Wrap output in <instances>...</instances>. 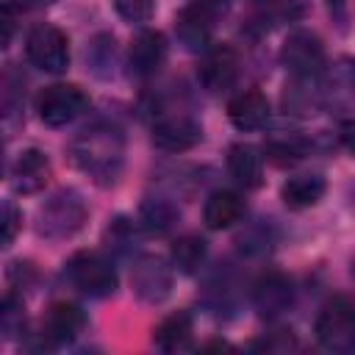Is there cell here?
I'll return each mask as SVG.
<instances>
[{
    "label": "cell",
    "instance_id": "cell-1",
    "mask_svg": "<svg viewBox=\"0 0 355 355\" xmlns=\"http://www.w3.org/2000/svg\"><path fill=\"white\" fill-rule=\"evenodd\" d=\"M69 158L97 186H114L125 164V136L114 125H89L72 139Z\"/></svg>",
    "mask_w": 355,
    "mask_h": 355
},
{
    "label": "cell",
    "instance_id": "cell-2",
    "mask_svg": "<svg viewBox=\"0 0 355 355\" xmlns=\"http://www.w3.org/2000/svg\"><path fill=\"white\" fill-rule=\"evenodd\" d=\"M86 219H89V208L83 197L75 189H61L36 211V233L42 239L61 241L75 236Z\"/></svg>",
    "mask_w": 355,
    "mask_h": 355
},
{
    "label": "cell",
    "instance_id": "cell-3",
    "mask_svg": "<svg viewBox=\"0 0 355 355\" xmlns=\"http://www.w3.org/2000/svg\"><path fill=\"white\" fill-rule=\"evenodd\" d=\"M64 275L80 294L94 297V300L111 297L116 291V272H114L111 261L100 252H89V250L75 252L64 263Z\"/></svg>",
    "mask_w": 355,
    "mask_h": 355
},
{
    "label": "cell",
    "instance_id": "cell-4",
    "mask_svg": "<svg viewBox=\"0 0 355 355\" xmlns=\"http://www.w3.org/2000/svg\"><path fill=\"white\" fill-rule=\"evenodd\" d=\"M225 8H227V0H189L175 17L178 42L191 53L205 50L211 44L214 25L225 14Z\"/></svg>",
    "mask_w": 355,
    "mask_h": 355
},
{
    "label": "cell",
    "instance_id": "cell-5",
    "mask_svg": "<svg viewBox=\"0 0 355 355\" xmlns=\"http://www.w3.org/2000/svg\"><path fill=\"white\" fill-rule=\"evenodd\" d=\"M316 341L327 352H352L355 349V311L344 294H336L324 302L316 316Z\"/></svg>",
    "mask_w": 355,
    "mask_h": 355
},
{
    "label": "cell",
    "instance_id": "cell-6",
    "mask_svg": "<svg viewBox=\"0 0 355 355\" xmlns=\"http://www.w3.org/2000/svg\"><path fill=\"white\" fill-rule=\"evenodd\" d=\"M25 53L33 67H39L42 72H50V75L67 72V67H69V39L61 28H55L50 22H39L31 28Z\"/></svg>",
    "mask_w": 355,
    "mask_h": 355
},
{
    "label": "cell",
    "instance_id": "cell-7",
    "mask_svg": "<svg viewBox=\"0 0 355 355\" xmlns=\"http://www.w3.org/2000/svg\"><path fill=\"white\" fill-rule=\"evenodd\" d=\"M89 108V97L75 83H53L36 94V114L44 125L61 128Z\"/></svg>",
    "mask_w": 355,
    "mask_h": 355
},
{
    "label": "cell",
    "instance_id": "cell-8",
    "mask_svg": "<svg viewBox=\"0 0 355 355\" xmlns=\"http://www.w3.org/2000/svg\"><path fill=\"white\" fill-rule=\"evenodd\" d=\"M280 61L291 75H319L324 67V44L313 31L297 28L286 36Z\"/></svg>",
    "mask_w": 355,
    "mask_h": 355
},
{
    "label": "cell",
    "instance_id": "cell-9",
    "mask_svg": "<svg viewBox=\"0 0 355 355\" xmlns=\"http://www.w3.org/2000/svg\"><path fill=\"white\" fill-rule=\"evenodd\" d=\"M239 69H241V61H239V53L230 44H208L202 50L197 78H200L205 92L219 94V92H227L236 83Z\"/></svg>",
    "mask_w": 355,
    "mask_h": 355
},
{
    "label": "cell",
    "instance_id": "cell-10",
    "mask_svg": "<svg viewBox=\"0 0 355 355\" xmlns=\"http://www.w3.org/2000/svg\"><path fill=\"white\" fill-rule=\"evenodd\" d=\"M83 327H86V313L80 311V305L58 300L44 311L39 338L44 347H64L72 344L83 333Z\"/></svg>",
    "mask_w": 355,
    "mask_h": 355
},
{
    "label": "cell",
    "instance_id": "cell-11",
    "mask_svg": "<svg viewBox=\"0 0 355 355\" xmlns=\"http://www.w3.org/2000/svg\"><path fill=\"white\" fill-rule=\"evenodd\" d=\"M130 288L141 302L158 305L172 291V269L158 255H141L130 272Z\"/></svg>",
    "mask_w": 355,
    "mask_h": 355
},
{
    "label": "cell",
    "instance_id": "cell-12",
    "mask_svg": "<svg viewBox=\"0 0 355 355\" xmlns=\"http://www.w3.org/2000/svg\"><path fill=\"white\" fill-rule=\"evenodd\" d=\"M166 61V39L161 31L144 28L133 36L130 47H128V72L139 80L153 78Z\"/></svg>",
    "mask_w": 355,
    "mask_h": 355
},
{
    "label": "cell",
    "instance_id": "cell-13",
    "mask_svg": "<svg viewBox=\"0 0 355 355\" xmlns=\"http://www.w3.org/2000/svg\"><path fill=\"white\" fill-rule=\"evenodd\" d=\"M202 139V128L189 114H169L153 125V144L164 153H186L197 147Z\"/></svg>",
    "mask_w": 355,
    "mask_h": 355
},
{
    "label": "cell",
    "instance_id": "cell-14",
    "mask_svg": "<svg viewBox=\"0 0 355 355\" xmlns=\"http://www.w3.org/2000/svg\"><path fill=\"white\" fill-rule=\"evenodd\" d=\"M294 302V286L283 272H266L252 286V305L261 319L283 316Z\"/></svg>",
    "mask_w": 355,
    "mask_h": 355
},
{
    "label": "cell",
    "instance_id": "cell-15",
    "mask_svg": "<svg viewBox=\"0 0 355 355\" xmlns=\"http://www.w3.org/2000/svg\"><path fill=\"white\" fill-rule=\"evenodd\" d=\"M50 158L31 147L25 153H19V158L14 161V169H11V186L17 194H36L47 186L50 180Z\"/></svg>",
    "mask_w": 355,
    "mask_h": 355
},
{
    "label": "cell",
    "instance_id": "cell-16",
    "mask_svg": "<svg viewBox=\"0 0 355 355\" xmlns=\"http://www.w3.org/2000/svg\"><path fill=\"white\" fill-rule=\"evenodd\" d=\"M324 103V86L319 75H291V83H286L283 92V108L286 114L311 116Z\"/></svg>",
    "mask_w": 355,
    "mask_h": 355
},
{
    "label": "cell",
    "instance_id": "cell-17",
    "mask_svg": "<svg viewBox=\"0 0 355 355\" xmlns=\"http://www.w3.org/2000/svg\"><path fill=\"white\" fill-rule=\"evenodd\" d=\"M227 116H230L233 128H239V130H261L269 119V100L258 89L239 92L227 103Z\"/></svg>",
    "mask_w": 355,
    "mask_h": 355
},
{
    "label": "cell",
    "instance_id": "cell-18",
    "mask_svg": "<svg viewBox=\"0 0 355 355\" xmlns=\"http://www.w3.org/2000/svg\"><path fill=\"white\" fill-rule=\"evenodd\" d=\"M241 214H244V200L230 189L211 191L205 205H202V222L211 230H222V227L236 225L241 219Z\"/></svg>",
    "mask_w": 355,
    "mask_h": 355
},
{
    "label": "cell",
    "instance_id": "cell-19",
    "mask_svg": "<svg viewBox=\"0 0 355 355\" xmlns=\"http://www.w3.org/2000/svg\"><path fill=\"white\" fill-rule=\"evenodd\" d=\"M227 172L244 189H258L263 183V158L250 144H233L227 150Z\"/></svg>",
    "mask_w": 355,
    "mask_h": 355
},
{
    "label": "cell",
    "instance_id": "cell-20",
    "mask_svg": "<svg viewBox=\"0 0 355 355\" xmlns=\"http://www.w3.org/2000/svg\"><path fill=\"white\" fill-rule=\"evenodd\" d=\"M324 191H327V183L322 175H294L283 183L280 200L286 202V208L302 211V208L316 205L324 197Z\"/></svg>",
    "mask_w": 355,
    "mask_h": 355
},
{
    "label": "cell",
    "instance_id": "cell-21",
    "mask_svg": "<svg viewBox=\"0 0 355 355\" xmlns=\"http://www.w3.org/2000/svg\"><path fill=\"white\" fill-rule=\"evenodd\" d=\"M191 330H194L191 313L189 311H175V313H169L158 322V327L153 330V341L164 352H178V349L189 347Z\"/></svg>",
    "mask_w": 355,
    "mask_h": 355
},
{
    "label": "cell",
    "instance_id": "cell-22",
    "mask_svg": "<svg viewBox=\"0 0 355 355\" xmlns=\"http://www.w3.org/2000/svg\"><path fill=\"white\" fill-rule=\"evenodd\" d=\"M308 150H313V141L302 133H286V130H277L272 133L266 141H263V153L272 164L277 166H286V164H294L300 158L308 155Z\"/></svg>",
    "mask_w": 355,
    "mask_h": 355
},
{
    "label": "cell",
    "instance_id": "cell-23",
    "mask_svg": "<svg viewBox=\"0 0 355 355\" xmlns=\"http://www.w3.org/2000/svg\"><path fill=\"white\" fill-rule=\"evenodd\" d=\"M178 219H180V211L164 197H150L139 208V225L147 227L150 233H158V236L169 233L178 225Z\"/></svg>",
    "mask_w": 355,
    "mask_h": 355
},
{
    "label": "cell",
    "instance_id": "cell-24",
    "mask_svg": "<svg viewBox=\"0 0 355 355\" xmlns=\"http://www.w3.org/2000/svg\"><path fill=\"white\" fill-rule=\"evenodd\" d=\"M86 67L92 69L94 78H111L116 67V42L111 33H97L86 44Z\"/></svg>",
    "mask_w": 355,
    "mask_h": 355
},
{
    "label": "cell",
    "instance_id": "cell-25",
    "mask_svg": "<svg viewBox=\"0 0 355 355\" xmlns=\"http://www.w3.org/2000/svg\"><path fill=\"white\" fill-rule=\"evenodd\" d=\"M205 252H208V247H205V239H200V236H180V239H175L172 241V250H169V255H172V263L183 272V275H191V272H197L200 266H202V261H205Z\"/></svg>",
    "mask_w": 355,
    "mask_h": 355
},
{
    "label": "cell",
    "instance_id": "cell-26",
    "mask_svg": "<svg viewBox=\"0 0 355 355\" xmlns=\"http://www.w3.org/2000/svg\"><path fill=\"white\" fill-rule=\"evenodd\" d=\"M103 241H105V247H108L111 252H116V255H130V252L136 250V244H139V225H136L133 219H128V216H116V219H111V225L105 227Z\"/></svg>",
    "mask_w": 355,
    "mask_h": 355
},
{
    "label": "cell",
    "instance_id": "cell-27",
    "mask_svg": "<svg viewBox=\"0 0 355 355\" xmlns=\"http://www.w3.org/2000/svg\"><path fill=\"white\" fill-rule=\"evenodd\" d=\"M25 322H28L25 302L14 291L3 294L0 297V338H17V336H22L25 333Z\"/></svg>",
    "mask_w": 355,
    "mask_h": 355
},
{
    "label": "cell",
    "instance_id": "cell-28",
    "mask_svg": "<svg viewBox=\"0 0 355 355\" xmlns=\"http://www.w3.org/2000/svg\"><path fill=\"white\" fill-rule=\"evenodd\" d=\"M22 227V214L11 200H0V250L11 247L14 239L19 236Z\"/></svg>",
    "mask_w": 355,
    "mask_h": 355
},
{
    "label": "cell",
    "instance_id": "cell-29",
    "mask_svg": "<svg viewBox=\"0 0 355 355\" xmlns=\"http://www.w3.org/2000/svg\"><path fill=\"white\" fill-rule=\"evenodd\" d=\"M239 247L250 255H261L272 247V236H269V225H263V219H258L252 227H247L239 236Z\"/></svg>",
    "mask_w": 355,
    "mask_h": 355
},
{
    "label": "cell",
    "instance_id": "cell-30",
    "mask_svg": "<svg viewBox=\"0 0 355 355\" xmlns=\"http://www.w3.org/2000/svg\"><path fill=\"white\" fill-rule=\"evenodd\" d=\"M119 17L130 25H144L150 22L153 11H155V0H114Z\"/></svg>",
    "mask_w": 355,
    "mask_h": 355
},
{
    "label": "cell",
    "instance_id": "cell-31",
    "mask_svg": "<svg viewBox=\"0 0 355 355\" xmlns=\"http://www.w3.org/2000/svg\"><path fill=\"white\" fill-rule=\"evenodd\" d=\"M297 347V336H294V330L288 327H283V330H275V333H269V336H263L261 341H255L252 344V349H263V352H288V349H294Z\"/></svg>",
    "mask_w": 355,
    "mask_h": 355
},
{
    "label": "cell",
    "instance_id": "cell-32",
    "mask_svg": "<svg viewBox=\"0 0 355 355\" xmlns=\"http://www.w3.org/2000/svg\"><path fill=\"white\" fill-rule=\"evenodd\" d=\"M14 14H11V8L8 6H3L0 8V47H6L8 42H11V36H14Z\"/></svg>",
    "mask_w": 355,
    "mask_h": 355
},
{
    "label": "cell",
    "instance_id": "cell-33",
    "mask_svg": "<svg viewBox=\"0 0 355 355\" xmlns=\"http://www.w3.org/2000/svg\"><path fill=\"white\" fill-rule=\"evenodd\" d=\"M327 8H330V14H333V19L344 28L347 19H349V3H347V0H327Z\"/></svg>",
    "mask_w": 355,
    "mask_h": 355
},
{
    "label": "cell",
    "instance_id": "cell-34",
    "mask_svg": "<svg viewBox=\"0 0 355 355\" xmlns=\"http://www.w3.org/2000/svg\"><path fill=\"white\" fill-rule=\"evenodd\" d=\"M202 349H233L227 341H219V338H214V341H205L202 344Z\"/></svg>",
    "mask_w": 355,
    "mask_h": 355
},
{
    "label": "cell",
    "instance_id": "cell-35",
    "mask_svg": "<svg viewBox=\"0 0 355 355\" xmlns=\"http://www.w3.org/2000/svg\"><path fill=\"white\" fill-rule=\"evenodd\" d=\"M22 3H25L28 8H47L53 0H22Z\"/></svg>",
    "mask_w": 355,
    "mask_h": 355
},
{
    "label": "cell",
    "instance_id": "cell-36",
    "mask_svg": "<svg viewBox=\"0 0 355 355\" xmlns=\"http://www.w3.org/2000/svg\"><path fill=\"white\" fill-rule=\"evenodd\" d=\"M0 178H3V147H0Z\"/></svg>",
    "mask_w": 355,
    "mask_h": 355
}]
</instances>
